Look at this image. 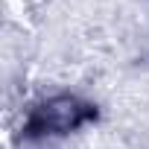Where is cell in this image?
Returning <instances> with one entry per match:
<instances>
[{
	"instance_id": "1",
	"label": "cell",
	"mask_w": 149,
	"mask_h": 149,
	"mask_svg": "<svg viewBox=\"0 0 149 149\" xmlns=\"http://www.w3.org/2000/svg\"><path fill=\"white\" fill-rule=\"evenodd\" d=\"M97 117L94 105L73 97V94H58L44 100L38 108H32V114L26 117V134H67L76 132L85 123H91Z\"/></svg>"
}]
</instances>
